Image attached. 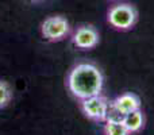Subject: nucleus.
I'll use <instances>...</instances> for the list:
<instances>
[{
  "mask_svg": "<svg viewBox=\"0 0 154 135\" xmlns=\"http://www.w3.org/2000/svg\"><path fill=\"white\" fill-rule=\"evenodd\" d=\"M66 82L72 95L79 100H84L103 92L104 77L96 65L82 62L73 66L69 72Z\"/></svg>",
  "mask_w": 154,
  "mask_h": 135,
  "instance_id": "1",
  "label": "nucleus"
},
{
  "mask_svg": "<svg viewBox=\"0 0 154 135\" xmlns=\"http://www.w3.org/2000/svg\"><path fill=\"white\" fill-rule=\"evenodd\" d=\"M137 18H138L137 10L131 4H126V3L112 5L107 15L108 23L119 31H127L133 29L137 23Z\"/></svg>",
  "mask_w": 154,
  "mask_h": 135,
  "instance_id": "2",
  "label": "nucleus"
},
{
  "mask_svg": "<svg viewBox=\"0 0 154 135\" xmlns=\"http://www.w3.org/2000/svg\"><path fill=\"white\" fill-rule=\"evenodd\" d=\"M80 107L88 119L93 122H106L107 120L109 111V101L101 93L80 100Z\"/></svg>",
  "mask_w": 154,
  "mask_h": 135,
  "instance_id": "3",
  "label": "nucleus"
},
{
  "mask_svg": "<svg viewBox=\"0 0 154 135\" xmlns=\"http://www.w3.org/2000/svg\"><path fill=\"white\" fill-rule=\"evenodd\" d=\"M41 31L46 39L54 42V41L64 39L69 34L70 26L64 16H49L43 20Z\"/></svg>",
  "mask_w": 154,
  "mask_h": 135,
  "instance_id": "4",
  "label": "nucleus"
},
{
  "mask_svg": "<svg viewBox=\"0 0 154 135\" xmlns=\"http://www.w3.org/2000/svg\"><path fill=\"white\" fill-rule=\"evenodd\" d=\"M109 106L120 118H123L126 114H130V112L141 108V99L135 93L127 92L109 101Z\"/></svg>",
  "mask_w": 154,
  "mask_h": 135,
  "instance_id": "5",
  "label": "nucleus"
},
{
  "mask_svg": "<svg viewBox=\"0 0 154 135\" xmlns=\"http://www.w3.org/2000/svg\"><path fill=\"white\" fill-rule=\"evenodd\" d=\"M72 42L76 48L82 50L93 49L99 43V32L92 26H81L73 32Z\"/></svg>",
  "mask_w": 154,
  "mask_h": 135,
  "instance_id": "6",
  "label": "nucleus"
},
{
  "mask_svg": "<svg viewBox=\"0 0 154 135\" xmlns=\"http://www.w3.org/2000/svg\"><path fill=\"white\" fill-rule=\"evenodd\" d=\"M123 124L126 126V128L128 130L130 134H137L145 127V114L143 111H141V108L137 109V111H133L130 114H126L125 116L122 118Z\"/></svg>",
  "mask_w": 154,
  "mask_h": 135,
  "instance_id": "7",
  "label": "nucleus"
},
{
  "mask_svg": "<svg viewBox=\"0 0 154 135\" xmlns=\"http://www.w3.org/2000/svg\"><path fill=\"white\" fill-rule=\"evenodd\" d=\"M103 131L104 135H131L122 120L118 119H107Z\"/></svg>",
  "mask_w": 154,
  "mask_h": 135,
  "instance_id": "8",
  "label": "nucleus"
},
{
  "mask_svg": "<svg viewBox=\"0 0 154 135\" xmlns=\"http://www.w3.org/2000/svg\"><path fill=\"white\" fill-rule=\"evenodd\" d=\"M11 100L10 85L5 81H0V108H4Z\"/></svg>",
  "mask_w": 154,
  "mask_h": 135,
  "instance_id": "9",
  "label": "nucleus"
}]
</instances>
